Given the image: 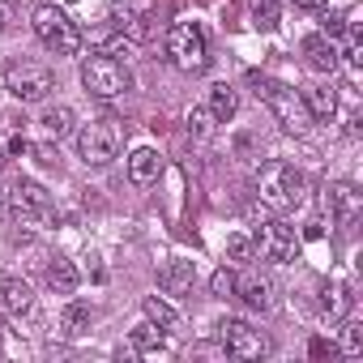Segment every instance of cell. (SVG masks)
<instances>
[{
    "label": "cell",
    "mask_w": 363,
    "mask_h": 363,
    "mask_svg": "<svg viewBox=\"0 0 363 363\" xmlns=\"http://www.w3.org/2000/svg\"><path fill=\"white\" fill-rule=\"evenodd\" d=\"M303 193H308V179H303V171H299L295 162H286V158L265 162L261 175H257V197H261V206L274 210V214L295 210V206L303 201Z\"/></svg>",
    "instance_id": "1"
},
{
    "label": "cell",
    "mask_w": 363,
    "mask_h": 363,
    "mask_svg": "<svg viewBox=\"0 0 363 363\" xmlns=\"http://www.w3.org/2000/svg\"><path fill=\"white\" fill-rule=\"evenodd\" d=\"M257 94L269 103V111H274V120L286 128V133H295V137H303V133H312V111H308V103H303V94L299 90H291V86H282V82H257Z\"/></svg>",
    "instance_id": "2"
},
{
    "label": "cell",
    "mask_w": 363,
    "mask_h": 363,
    "mask_svg": "<svg viewBox=\"0 0 363 363\" xmlns=\"http://www.w3.org/2000/svg\"><path fill=\"white\" fill-rule=\"evenodd\" d=\"M167 56L179 73H201L210 65V43L197 22H175L167 30Z\"/></svg>",
    "instance_id": "3"
},
{
    "label": "cell",
    "mask_w": 363,
    "mask_h": 363,
    "mask_svg": "<svg viewBox=\"0 0 363 363\" xmlns=\"http://www.w3.org/2000/svg\"><path fill=\"white\" fill-rule=\"evenodd\" d=\"M30 26H35V39L48 52H56V56H73L82 48V30L69 22V13L60 5H39L35 18H30Z\"/></svg>",
    "instance_id": "4"
},
{
    "label": "cell",
    "mask_w": 363,
    "mask_h": 363,
    "mask_svg": "<svg viewBox=\"0 0 363 363\" xmlns=\"http://www.w3.org/2000/svg\"><path fill=\"white\" fill-rule=\"evenodd\" d=\"M82 86H86V94H94V99H120V94L133 86V77H128V69H124L120 60H111V56L103 52V56L82 60Z\"/></svg>",
    "instance_id": "5"
},
{
    "label": "cell",
    "mask_w": 363,
    "mask_h": 363,
    "mask_svg": "<svg viewBox=\"0 0 363 363\" xmlns=\"http://www.w3.org/2000/svg\"><path fill=\"white\" fill-rule=\"evenodd\" d=\"M77 154L86 167H107L120 154V128L111 120H94L77 133Z\"/></svg>",
    "instance_id": "6"
},
{
    "label": "cell",
    "mask_w": 363,
    "mask_h": 363,
    "mask_svg": "<svg viewBox=\"0 0 363 363\" xmlns=\"http://www.w3.org/2000/svg\"><path fill=\"white\" fill-rule=\"evenodd\" d=\"M218 342H223V350L235 354V359H265V354H269V337H265L261 329H252L248 320H240V316L218 320Z\"/></svg>",
    "instance_id": "7"
},
{
    "label": "cell",
    "mask_w": 363,
    "mask_h": 363,
    "mask_svg": "<svg viewBox=\"0 0 363 363\" xmlns=\"http://www.w3.org/2000/svg\"><path fill=\"white\" fill-rule=\"evenodd\" d=\"M0 77H5L9 94L22 99V103H39V99H48V90L56 86V82H52V69H43V65H13L9 73H0Z\"/></svg>",
    "instance_id": "8"
},
{
    "label": "cell",
    "mask_w": 363,
    "mask_h": 363,
    "mask_svg": "<svg viewBox=\"0 0 363 363\" xmlns=\"http://www.w3.org/2000/svg\"><path fill=\"white\" fill-rule=\"evenodd\" d=\"M9 214L30 223V218H48L52 214V193L39 184V179H18L9 189Z\"/></svg>",
    "instance_id": "9"
},
{
    "label": "cell",
    "mask_w": 363,
    "mask_h": 363,
    "mask_svg": "<svg viewBox=\"0 0 363 363\" xmlns=\"http://www.w3.org/2000/svg\"><path fill=\"white\" fill-rule=\"evenodd\" d=\"M252 244H257V248H261V257H265V261H274V265L295 261V231H291L286 223H261Z\"/></svg>",
    "instance_id": "10"
},
{
    "label": "cell",
    "mask_w": 363,
    "mask_h": 363,
    "mask_svg": "<svg viewBox=\"0 0 363 363\" xmlns=\"http://www.w3.org/2000/svg\"><path fill=\"white\" fill-rule=\"evenodd\" d=\"M235 295L252 308V312H265V308H274V282L265 278V274H257V269H248V274H235Z\"/></svg>",
    "instance_id": "11"
},
{
    "label": "cell",
    "mask_w": 363,
    "mask_h": 363,
    "mask_svg": "<svg viewBox=\"0 0 363 363\" xmlns=\"http://www.w3.org/2000/svg\"><path fill=\"white\" fill-rule=\"evenodd\" d=\"M0 308L13 312V316H26V312L35 308V291H30V282L18 278V274H0Z\"/></svg>",
    "instance_id": "12"
},
{
    "label": "cell",
    "mask_w": 363,
    "mask_h": 363,
    "mask_svg": "<svg viewBox=\"0 0 363 363\" xmlns=\"http://www.w3.org/2000/svg\"><path fill=\"white\" fill-rule=\"evenodd\" d=\"M193 278H197L193 261H184V257H171V261L162 265V274H158V286H162L167 295H189V291H193Z\"/></svg>",
    "instance_id": "13"
},
{
    "label": "cell",
    "mask_w": 363,
    "mask_h": 363,
    "mask_svg": "<svg viewBox=\"0 0 363 363\" xmlns=\"http://www.w3.org/2000/svg\"><path fill=\"white\" fill-rule=\"evenodd\" d=\"M303 56H308V65L316 69V73H333L337 69V39H329V35H308L303 39Z\"/></svg>",
    "instance_id": "14"
},
{
    "label": "cell",
    "mask_w": 363,
    "mask_h": 363,
    "mask_svg": "<svg viewBox=\"0 0 363 363\" xmlns=\"http://www.w3.org/2000/svg\"><path fill=\"white\" fill-rule=\"evenodd\" d=\"M158 171H162V158H158V150H150V145H137V150L128 154V179H133V184H154V179H158Z\"/></svg>",
    "instance_id": "15"
},
{
    "label": "cell",
    "mask_w": 363,
    "mask_h": 363,
    "mask_svg": "<svg viewBox=\"0 0 363 363\" xmlns=\"http://www.w3.org/2000/svg\"><path fill=\"white\" fill-rule=\"evenodd\" d=\"M133 354H145V359H158V354H171V346H167V333L158 329V325H137L133 329V346H128Z\"/></svg>",
    "instance_id": "16"
},
{
    "label": "cell",
    "mask_w": 363,
    "mask_h": 363,
    "mask_svg": "<svg viewBox=\"0 0 363 363\" xmlns=\"http://www.w3.org/2000/svg\"><path fill=\"white\" fill-rule=\"evenodd\" d=\"M206 111L214 116V124H227V120L240 111V94H235V86H227V82L210 86V103H206Z\"/></svg>",
    "instance_id": "17"
},
{
    "label": "cell",
    "mask_w": 363,
    "mask_h": 363,
    "mask_svg": "<svg viewBox=\"0 0 363 363\" xmlns=\"http://www.w3.org/2000/svg\"><path fill=\"white\" fill-rule=\"evenodd\" d=\"M325 210H329L333 218H342V223H350V218L359 214V193H354L350 184H333V189L325 193Z\"/></svg>",
    "instance_id": "18"
},
{
    "label": "cell",
    "mask_w": 363,
    "mask_h": 363,
    "mask_svg": "<svg viewBox=\"0 0 363 363\" xmlns=\"http://www.w3.org/2000/svg\"><path fill=\"white\" fill-rule=\"evenodd\" d=\"M299 94H303L312 120H333V116H337V94H333V86H308V90H299Z\"/></svg>",
    "instance_id": "19"
},
{
    "label": "cell",
    "mask_w": 363,
    "mask_h": 363,
    "mask_svg": "<svg viewBox=\"0 0 363 363\" xmlns=\"http://www.w3.org/2000/svg\"><path fill=\"white\" fill-rule=\"evenodd\" d=\"M43 278H48V286H52L56 295L77 291V269H73V261H69V257H52V261H48V269H43Z\"/></svg>",
    "instance_id": "20"
},
{
    "label": "cell",
    "mask_w": 363,
    "mask_h": 363,
    "mask_svg": "<svg viewBox=\"0 0 363 363\" xmlns=\"http://www.w3.org/2000/svg\"><path fill=\"white\" fill-rule=\"evenodd\" d=\"M320 312H325L329 320H342V316L350 312V286H346V282H325V286H320Z\"/></svg>",
    "instance_id": "21"
},
{
    "label": "cell",
    "mask_w": 363,
    "mask_h": 363,
    "mask_svg": "<svg viewBox=\"0 0 363 363\" xmlns=\"http://www.w3.org/2000/svg\"><path fill=\"white\" fill-rule=\"evenodd\" d=\"M141 312H145V320H150V325H158L162 333H175V329H179V312H175L162 295H145Z\"/></svg>",
    "instance_id": "22"
},
{
    "label": "cell",
    "mask_w": 363,
    "mask_h": 363,
    "mask_svg": "<svg viewBox=\"0 0 363 363\" xmlns=\"http://www.w3.org/2000/svg\"><path fill=\"white\" fill-rule=\"evenodd\" d=\"M248 9H252V26H257V30H265V35H269V30H278V22H282L278 0H252Z\"/></svg>",
    "instance_id": "23"
},
{
    "label": "cell",
    "mask_w": 363,
    "mask_h": 363,
    "mask_svg": "<svg viewBox=\"0 0 363 363\" xmlns=\"http://www.w3.org/2000/svg\"><path fill=\"white\" fill-rule=\"evenodd\" d=\"M86 325H90V308H86L82 299L65 303V312H60V329H65V333H82Z\"/></svg>",
    "instance_id": "24"
},
{
    "label": "cell",
    "mask_w": 363,
    "mask_h": 363,
    "mask_svg": "<svg viewBox=\"0 0 363 363\" xmlns=\"http://www.w3.org/2000/svg\"><path fill=\"white\" fill-rule=\"evenodd\" d=\"M39 124H43V128L52 133V137H65V133L73 128V111H69V107H48Z\"/></svg>",
    "instance_id": "25"
},
{
    "label": "cell",
    "mask_w": 363,
    "mask_h": 363,
    "mask_svg": "<svg viewBox=\"0 0 363 363\" xmlns=\"http://www.w3.org/2000/svg\"><path fill=\"white\" fill-rule=\"evenodd\" d=\"M210 291H214L218 299H235V269H231V265L214 269V274H210Z\"/></svg>",
    "instance_id": "26"
},
{
    "label": "cell",
    "mask_w": 363,
    "mask_h": 363,
    "mask_svg": "<svg viewBox=\"0 0 363 363\" xmlns=\"http://www.w3.org/2000/svg\"><path fill=\"white\" fill-rule=\"evenodd\" d=\"M342 354H363V325L359 320H346L342 325Z\"/></svg>",
    "instance_id": "27"
},
{
    "label": "cell",
    "mask_w": 363,
    "mask_h": 363,
    "mask_svg": "<svg viewBox=\"0 0 363 363\" xmlns=\"http://www.w3.org/2000/svg\"><path fill=\"white\" fill-rule=\"evenodd\" d=\"M257 252V244H252V235H244V231H235L231 240H227V261H248Z\"/></svg>",
    "instance_id": "28"
},
{
    "label": "cell",
    "mask_w": 363,
    "mask_h": 363,
    "mask_svg": "<svg viewBox=\"0 0 363 363\" xmlns=\"http://www.w3.org/2000/svg\"><path fill=\"white\" fill-rule=\"evenodd\" d=\"M189 128H193V137H210V128H214V116H210L206 107H193V111H189Z\"/></svg>",
    "instance_id": "29"
},
{
    "label": "cell",
    "mask_w": 363,
    "mask_h": 363,
    "mask_svg": "<svg viewBox=\"0 0 363 363\" xmlns=\"http://www.w3.org/2000/svg\"><path fill=\"white\" fill-rule=\"evenodd\" d=\"M312 354H329V359H333L337 346H333V342H312Z\"/></svg>",
    "instance_id": "30"
},
{
    "label": "cell",
    "mask_w": 363,
    "mask_h": 363,
    "mask_svg": "<svg viewBox=\"0 0 363 363\" xmlns=\"http://www.w3.org/2000/svg\"><path fill=\"white\" fill-rule=\"evenodd\" d=\"M295 5H299V9H325L329 0H295Z\"/></svg>",
    "instance_id": "31"
},
{
    "label": "cell",
    "mask_w": 363,
    "mask_h": 363,
    "mask_svg": "<svg viewBox=\"0 0 363 363\" xmlns=\"http://www.w3.org/2000/svg\"><path fill=\"white\" fill-rule=\"evenodd\" d=\"M39 162H56V150L52 145H39Z\"/></svg>",
    "instance_id": "32"
},
{
    "label": "cell",
    "mask_w": 363,
    "mask_h": 363,
    "mask_svg": "<svg viewBox=\"0 0 363 363\" xmlns=\"http://www.w3.org/2000/svg\"><path fill=\"white\" fill-rule=\"evenodd\" d=\"M0 30H5V5H0Z\"/></svg>",
    "instance_id": "33"
}]
</instances>
